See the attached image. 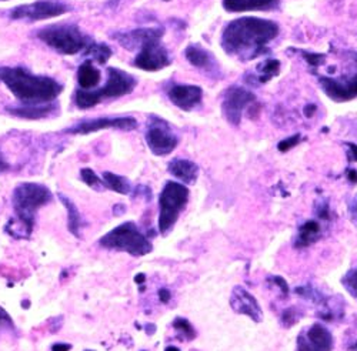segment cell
Here are the masks:
<instances>
[{"label":"cell","instance_id":"cell-1","mask_svg":"<svg viewBox=\"0 0 357 351\" xmlns=\"http://www.w3.org/2000/svg\"><path fill=\"white\" fill-rule=\"evenodd\" d=\"M279 35V26L266 19L241 17L230 22L222 35L225 52L242 62L267 53V45Z\"/></svg>","mask_w":357,"mask_h":351},{"label":"cell","instance_id":"cell-2","mask_svg":"<svg viewBox=\"0 0 357 351\" xmlns=\"http://www.w3.org/2000/svg\"><path fill=\"white\" fill-rule=\"evenodd\" d=\"M49 187L39 183H20L12 194L15 219L6 226V233L13 239H29L35 228L38 212L52 201Z\"/></svg>","mask_w":357,"mask_h":351},{"label":"cell","instance_id":"cell-3","mask_svg":"<svg viewBox=\"0 0 357 351\" xmlns=\"http://www.w3.org/2000/svg\"><path fill=\"white\" fill-rule=\"evenodd\" d=\"M0 80L23 106H43L53 103L63 87L47 76H36L23 68H0Z\"/></svg>","mask_w":357,"mask_h":351},{"label":"cell","instance_id":"cell-4","mask_svg":"<svg viewBox=\"0 0 357 351\" xmlns=\"http://www.w3.org/2000/svg\"><path fill=\"white\" fill-rule=\"evenodd\" d=\"M162 36V29H137L130 33L116 35L119 42L128 49L140 46L133 65L146 72H158L170 65L167 50L160 43Z\"/></svg>","mask_w":357,"mask_h":351},{"label":"cell","instance_id":"cell-5","mask_svg":"<svg viewBox=\"0 0 357 351\" xmlns=\"http://www.w3.org/2000/svg\"><path fill=\"white\" fill-rule=\"evenodd\" d=\"M107 75H109V79L100 89L76 91L75 103L79 109H89L99 104L105 99H116V98L129 95L137 84L136 79L132 75L114 68H109Z\"/></svg>","mask_w":357,"mask_h":351},{"label":"cell","instance_id":"cell-6","mask_svg":"<svg viewBox=\"0 0 357 351\" xmlns=\"http://www.w3.org/2000/svg\"><path fill=\"white\" fill-rule=\"evenodd\" d=\"M99 244L106 250L128 253L133 257H142L153 251L151 239L144 236L133 221H126L106 233Z\"/></svg>","mask_w":357,"mask_h":351},{"label":"cell","instance_id":"cell-7","mask_svg":"<svg viewBox=\"0 0 357 351\" xmlns=\"http://www.w3.org/2000/svg\"><path fill=\"white\" fill-rule=\"evenodd\" d=\"M38 38L61 54H77L86 52L93 40L83 35L76 24H52L40 29Z\"/></svg>","mask_w":357,"mask_h":351},{"label":"cell","instance_id":"cell-8","mask_svg":"<svg viewBox=\"0 0 357 351\" xmlns=\"http://www.w3.org/2000/svg\"><path fill=\"white\" fill-rule=\"evenodd\" d=\"M189 201V189L177 182H167L159 197V233L162 236L174 227Z\"/></svg>","mask_w":357,"mask_h":351},{"label":"cell","instance_id":"cell-9","mask_svg":"<svg viewBox=\"0 0 357 351\" xmlns=\"http://www.w3.org/2000/svg\"><path fill=\"white\" fill-rule=\"evenodd\" d=\"M319 83L326 96L335 102H349L357 98V53L350 52L349 68L340 77L319 75Z\"/></svg>","mask_w":357,"mask_h":351},{"label":"cell","instance_id":"cell-10","mask_svg":"<svg viewBox=\"0 0 357 351\" xmlns=\"http://www.w3.org/2000/svg\"><path fill=\"white\" fill-rule=\"evenodd\" d=\"M146 143L153 155L167 156L176 149L178 139L165 120L152 116L146 132Z\"/></svg>","mask_w":357,"mask_h":351},{"label":"cell","instance_id":"cell-11","mask_svg":"<svg viewBox=\"0 0 357 351\" xmlns=\"http://www.w3.org/2000/svg\"><path fill=\"white\" fill-rule=\"evenodd\" d=\"M70 8L56 0H39L32 5L17 6L10 12L13 20H45L68 13Z\"/></svg>","mask_w":357,"mask_h":351},{"label":"cell","instance_id":"cell-12","mask_svg":"<svg viewBox=\"0 0 357 351\" xmlns=\"http://www.w3.org/2000/svg\"><path fill=\"white\" fill-rule=\"evenodd\" d=\"M255 95L245 89V87H229L225 92L222 110L226 117V120L231 125H239L242 120V113L245 109L255 102Z\"/></svg>","mask_w":357,"mask_h":351},{"label":"cell","instance_id":"cell-13","mask_svg":"<svg viewBox=\"0 0 357 351\" xmlns=\"http://www.w3.org/2000/svg\"><path fill=\"white\" fill-rule=\"evenodd\" d=\"M333 345V334L320 323H314L297 337V351H332Z\"/></svg>","mask_w":357,"mask_h":351},{"label":"cell","instance_id":"cell-14","mask_svg":"<svg viewBox=\"0 0 357 351\" xmlns=\"http://www.w3.org/2000/svg\"><path fill=\"white\" fill-rule=\"evenodd\" d=\"M137 122L133 117H103V119L83 120L73 127L68 129L66 133L70 134H91L105 129H119V130H135Z\"/></svg>","mask_w":357,"mask_h":351},{"label":"cell","instance_id":"cell-15","mask_svg":"<svg viewBox=\"0 0 357 351\" xmlns=\"http://www.w3.org/2000/svg\"><path fill=\"white\" fill-rule=\"evenodd\" d=\"M230 307L233 309L234 313L249 317L255 323H260L263 320V311L257 300L242 286H236L233 288L230 297Z\"/></svg>","mask_w":357,"mask_h":351},{"label":"cell","instance_id":"cell-16","mask_svg":"<svg viewBox=\"0 0 357 351\" xmlns=\"http://www.w3.org/2000/svg\"><path fill=\"white\" fill-rule=\"evenodd\" d=\"M167 95H169L170 102L173 104H176L178 109L190 111L202 102L203 91L199 86L173 84L169 89Z\"/></svg>","mask_w":357,"mask_h":351},{"label":"cell","instance_id":"cell-17","mask_svg":"<svg viewBox=\"0 0 357 351\" xmlns=\"http://www.w3.org/2000/svg\"><path fill=\"white\" fill-rule=\"evenodd\" d=\"M169 173L185 185H193L197 180L199 167L190 160L174 159L169 163Z\"/></svg>","mask_w":357,"mask_h":351},{"label":"cell","instance_id":"cell-18","mask_svg":"<svg viewBox=\"0 0 357 351\" xmlns=\"http://www.w3.org/2000/svg\"><path fill=\"white\" fill-rule=\"evenodd\" d=\"M279 0H223V8L227 12H248V10H269L278 6Z\"/></svg>","mask_w":357,"mask_h":351},{"label":"cell","instance_id":"cell-19","mask_svg":"<svg viewBox=\"0 0 357 351\" xmlns=\"http://www.w3.org/2000/svg\"><path fill=\"white\" fill-rule=\"evenodd\" d=\"M57 110V106L54 103L43 104V106H23V107H13L9 109V111L17 117H23V119H45V117L52 116Z\"/></svg>","mask_w":357,"mask_h":351},{"label":"cell","instance_id":"cell-20","mask_svg":"<svg viewBox=\"0 0 357 351\" xmlns=\"http://www.w3.org/2000/svg\"><path fill=\"white\" fill-rule=\"evenodd\" d=\"M320 223L316 220H309L306 221L303 226H301L299 228V234H297L296 242H294V247L297 249H305L310 244H313L314 242L319 240L320 237Z\"/></svg>","mask_w":357,"mask_h":351},{"label":"cell","instance_id":"cell-21","mask_svg":"<svg viewBox=\"0 0 357 351\" xmlns=\"http://www.w3.org/2000/svg\"><path fill=\"white\" fill-rule=\"evenodd\" d=\"M59 198L62 200V203L65 204V208H66V212H68V228H69V231L73 234L75 237L80 239L82 228H83L84 223H83V219L80 216L79 209L76 208V204L70 198H68L66 196L59 194Z\"/></svg>","mask_w":357,"mask_h":351},{"label":"cell","instance_id":"cell-22","mask_svg":"<svg viewBox=\"0 0 357 351\" xmlns=\"http://www.w3.org/2000/svg\"><path fill=\"white\" fill-rule=\"evenodd\" d=\"M77 81L83 91H92L100 81V72L92 62H84L77 70Z\"/></svg>","mask_w":357,"mask_h":351},{"label":"cell","instance_id":"cell-23","mask_svg":"<svg viewBox=\"0 0 357 351\" xmlns=\"http://www.w3.org/2000/svg\"><path fill=\"white\" fill-rule=\"evenodd\" d=\"M102 182L103 186L119 193V194H129L132 192V186L129 183V180L123 176H119L110 171H105L102 176Z\"/></svg>","mask_w":357,"mask_h":351},{"label":"cell","instance_id":"cell-24","mask_svg":"<svg viewBox=\"0 0 357 351\" xmlns=\"http://www.w3.org/2000/svg\"><path fill=\"white\" fill-rule=\"evenodd\" d=\"M185 54H186L188 61L196 68H209L212 65V58H211L209 52L203 50L200 46H196V45L189 46L186 49Z\"/></svg>","mask_w":357,"mask_h":351},{"label":"cell","instance_id":"cell-25","mask_svg":"<svg viewBox=\"0 0 357 351\" xmlns=\"http://www.w3.org/2000/svg\"><path fill=\"white\" fill-rule=\"evenodd\" d=\"M279 70H280V62L279 61H275V58H272V61H266L264 63L257 66L259 81L260 83L269 81L271 79H273L275 76L279 75Z\"/></svg>","mask_w":357,"mask_h":351},{"label":"cell","instance_id":"cell-26","mask_svg":"<svg viewBox=\"0 0 357 351\" xmlns=\"http://www.w3.org/2000/svg\"><path fill=\"white\" fill-rule=\"evenodd\" d=\"M84 53L92 56L99 65H105L112 56V50L109 46L103 45V43H95V42L87 47V50Z\"/></svg>","mask_w":357,"mask_h":351},{"label":"cell","instance_id":"cell-27","mask_svg":"<svg viewBox=\"0 0 357 351\" xmlns=\"http://www.w3.org/2000/svg\"><path fill=\"white\" fill-rule=\"evenodd\" d=\"M173 327L178 333H182L186 340H193L196 337V332H195L193 326L190 325V321L186 320V318H181V317L176 318L173 321Z\"/></svg>","mask_w":357,"mask_h":351},{"label":"cell","instance_id":"cell-28","mask_svg":"<svg viewBox=\"0 0 357 351\" xmlns=\"http://www.w3.org/2000/svg\"><path fill=\"white\" fill-rule=\"evenodd\" d=\"M342 284H343V287L346 288L349 295L357 300V267H354L353 270L347 272L343 276Z\"/></svg>","mask_w":357,"mask_h":351},{"label":"cell","instance_id":"cell-29","mask_svg":"<svg viewBox=\"0 0 357 351\" xmlns=\"http://www.w3.org/2000/svg\"><path fill=\"white\" fill-rule=\"evenodd\" d=\"M80 176H82V180H83L89 187L96 189V190L102 189L103 182H102V179L99 178V176H98L92 169H82V170H80ZM103 187H105V186H103Z\"/></svg>","mask_w":357,"mask_h":351},{"label":"cell","instance_id":"cell-30","mask_svg":"<svg viewBox=\"0 0 357 351\" xmlns=\"http://www.w3.org/2000/svg\"><path fill=\"white\" fill-rule=\"evenodd\" d=\"M3 329L13 330L15 325H13V318L10 317V314L2 306H0V330H3Z\"/></svg>","mask_w":357,"mask_h":351},{"label":"cell","instance_id":"cell-31","mask_svg":"<svg viewBox=\"0 0 357 351\" xmlns=\"http://www.w3.org/2000/svg\"><path fill=\"white\" fill-rule=\"evenodd\" d=\"M306 62L312 66V68H319L323 65L326 54L323 53H303Z\"/></svg>","mask_w":357,"mask_h":351},{"label":"cell","instance_id":"cell-32","mask_svg":"<svg viewBox=\"0 0 357 351\" xmlns=\"http://www.w3.org/2000/svg\"><path fill=\"white\" fill-rule=\"evenodd\" d=\"M301 141V134H294V136H291V137H289V139H286V140H282L280 143H279V146H278V149L280 150V152H289L290 149H293L294 146Z\"/></svg>","mask_w":357,"mask_h":351},{"label":"cell","instance_id":"cell-33","mask_svg":"<svg viewBox=\"0 0 357 351\" xmlns=\"http://www.w3.org/2000/svg\"><path fill=\"white\" fill-rule=\"evenodd\" d=\"M299 314L296 313V310H294V307H290V309H287L286 311H284V314H283V317H282V320H283V325L286 326V327H291L296 321H299Z\"/></svg>","mask_w":357,"mask_h":351},{"label":"cell","instance_id":"cell-34","mask_svg":"<svg viewBox=\"0 0 357 351\" xmlns=\"http://www.w3.org/2000/svg\"><path fill=\"white\" fill-rule=\"evenodd\" d=\"M269 281H273V283H276V286L282 290V292L283 295H287L289 292V286H287V283H286V280L283 279V277H279V276H272L271 279H269Z\"/></svg>","mask_w":357,"mask_h":351},{"label":"cell","instance_id":"cell-35","mask_svg":"<svg viewBox=\"0 0 357 351\" xmlns=\"http://www.w3.org/2000/svg\"><path fill=\"white\" fill-rule=\"evenodd\" d=\"M347 146V159L349 162H357V146L353 143H346Z\"/></svg>","mask_w":357,"mask_h":351},{"label":"cell","instance_id":"cell-36","mask_svg":"<svg viewBox=\"0 0 357 351\" xmlns=\"http://www.w3.org/2000/svg\"><path fill=\"white\" fill-rule=\"evenodd\" d=\"M72 345L68 343H54L52 345V351H70Z\"/></svg>","mask_w":357,"mask_h":351},{"label":"cell","instance_id":"cell-37","mask_svg":"<svg viewBox=\"0 0 357 351\" xmlns=\"http://www.w3.org/2000/svg\"><path fill=\"white\" fill-rule=\"evenodd\" d=\"M170 297H172V295H170V291L167 288H160L159 290V299H160L162 303H169Z\"/></svg>","mask_w":357,"mask_h":351},{"label":"cell","instance_id":"cell-38","mask_svg":"<svg viewBox=\"0 0 357 351\" xmlns=\"http://www.w3.org/2000/svg\"><path fill=\"white\" fill-rule=\"evenodd\" d=\"M347 178L351 183H357V171L356 170H349L347 171Z\"/></svg>","mask_w":357,"mask_h":351},{"label":"cell","instance_id":"cell-39","mask_svg":"<svg viewBox=\"0 0 357 351\" xmlns=\"http://www.w3.org/2000/svg\"><path fill=\"white\" fill-rule=\"evenodd\" d=\"M6 170H9V164L5 162V159L2 157V155H0V173H3V171H6Z\"/></svg>","mask_w":357,"mask_h":351},{"label":"cell","instance_id":"cell-40","mask_svg":"<svg viewBox=\"0 0 357 351\" xmlns=\"http://www.w3.org/2000/svg\"><path fill=\"white\" fill-rule=\"evenodd\" d=\"M314 111H316V106H314V104L306 106V109H305V114H306L307 117H312V116L314 114Z\"/></svg>","mask_w":357,"mask_h":351},{"label":"cell","instance_id":"cell-41","mask_svg":"<svg viewBox=\"0 0 357 351\" xmlns=\"http://www.w3.org/2000/svg\"><path fill=\"white\" fill-rule=\"evenodd\" d=\"M144 280H146V276H144L143 273H139V274L135 277V281H136L139 286H143Z\"/></svg>","mask_w":357,"mask_h":351},{"label":"cell","instance_id":"cell-42","mask_svg":"<svg viewBox=\"0 0 357 351\" xmlns=\"http://www.w3.org/2000/svg\"><path fill=\"white\" fill-rule=\"evenodd\" d=\"M353 219H354V221H356V224H357V200H356L354 208H353Z\"/></svg>","mask_w":357,"mask_h":351},{"label":"cell","instance_id":"cell-43","mask_svg":"<svg viewBox=\"0 0 357 351\" xmlns=\"http://www.w3.org/2000/svg\"><path fill=\"white\" fill-rule=\"evenodd\" d=\"M165 351H181V350H178L177 347H174V345H169V347H166Z\"/></svg>","mask_w":357,"mask_h":351},{"label":"cell","instance_id":"cell-44","mask_svg":"<svg viewBox=\"0 0 357 351\" xmlns=\"http://www.w3.org/2000/svg\"><path fill=\"white\" fill-rule=\"evenodd\" d=\"M22 306H24V307H29V302H24V303H22Z\"/></svg>","mask_w":357,"mask_h":351},{"label":"cell","instance_id":"cell-45","mask_svg":"<svg viewBox=\"0 0 357 351\" xmlns=\"http://www.w3.org/2000/svg\"><path fill=\"white\" fill-rule=\"evenodd\" d=\"M351 350H353V351H357V343L353 345V348H351Z\"/></svg>","mask_w":357,"mask_h":351},{"label":"cell","instance_id":"cell-46","mask_svg":"<svg viewBox=\"0 0 357 351\" xmlns=\"http://www.w3.org/2000/svg\"><path fill=\"white\" fill-rule=\"evenodd\" d=\"M0 2H6V0H0Z\"/></svg>","mask_w":357,"mask_h":351}]
</instances>
